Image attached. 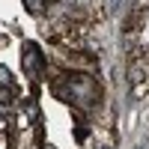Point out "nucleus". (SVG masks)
I'll use <instances>...</instances> for the list:
<instances>
[{
  "instance_id": "1",
  "label": "nucleus",
  "mask_w": 149,
  "mask_h": 149,
  "mask_svg": "<svg viewBox=\"0 0 149 149\" xmlns=\"http://www.w3.org/2000/svg\"><path fill=\"white\" fill-rule=\"evenodd\" d=\"M51 90L60 102H66L72 107H86L93 110L95 104H102V86L93 74L84 72H60L51 78Z\"/></svg>"
},
{
  "instance_id": "2",
  "label": "nucleus",
  "mask_w": 149,
  "mask_h": 149,
  "mask_svg": "<svg viewBox=\"0 0 149 149\" xmlns=\"http://www.w3.org/2000/svg\"><path fill=\"white\" fill-rule=\"evenodd\" d=\"M146 15H149V3H134L131 12H128V18H125V24H122V33H125L128 39H134V36L143 30Z\"/></svg>"
},
{
  "instance_id": "3",
  "label": "nucleus",
  "mask_w": 149,
  "mask_h": 149,
  "mask_svg": "<svg viewBox=\"0 0 149 149\" xmlns=\"http://www.w3.org/2000/svg\"><path fill=\"white\" fill-rule=\"evenodd\" d=\"M24 72H27L33 81L45 72V57H42V51L36 45H24Z\"/></svg>"
},
{
  "instance_id": "4",
  "label": "nucleus",
  "mask_w": 149,
  "mask_h": 149,
  "mask_svg": "<svg viewBox=\"0 0 149 149\" xmlns=\"http://www.w3.org/2000/svg\"><path fill=\"white\" fill-rule=\"evenodd\" d=\"M24 6H27L30 15H45V9H48V0H24Z\"/></svg>"
},
{
  "instance_id": "5",
  "label": "nucleus",
  "mask_w": 149,
  "mask_h": 149,
  "mask_svg": "<svg viewBox=\"0 0 149 149\" xmlns=\"http://www.w3.org/2000/svg\"><path fill=\"white\" fill-rule=\"evenodd\" d=\"M0 84H3V86H12V74H9V69H3V66H0Z\"/></svg>"
}]
</instances>
